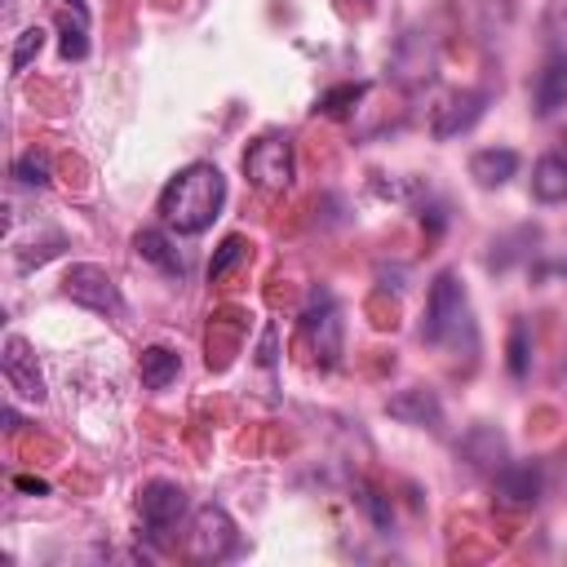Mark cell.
Returning <instances> with one entry per match:
<instances>
[{
  "instance_id": "obj_20",
  "label": "cell",
  "mask_w": 567,
  "mask_h": 567,
  "mask_svg": "<svg viewBox=\"0 0 567 567\" xmlns=\"http://www.w3.org/2000/svg\"><path fill=\"white\" fill-rule=\"evenodd\" d=\"M44 49V27H27L18 40H13V53H9V71H27V62H35V53Z\"/></svg>"
},
{
  "instance_id": "obj_19",
  "label": "cell",
  "mask_w": 567,
  "mask_h": 567,
  "mask_svg": "<svg viewBox=\"0 0 567 567\" xmlns=\"http://www.w3.org/2000/svg\"><path fill=\"white\" fill-rule=\"evenodd\" d=\"M13 177H18L22 186H35V190H40V186H49V177H53V173H49V155H44V151H35V146H31V151H22V155L13 159Z\"/></svg>"
},
{
  "instance_id": "obj_17",
  "label": "cell",
  "mask_w": 567,
  "mask_h": 567,
  "mask_svg": "<svg viewBox=\"0 0 567 567\" xmlns=\"http://www.w3.org/2000/svg\"><path fill=\"white\" fill-rule=\"evenodd\" d=\"M137 372H142V385L146 390H168L182 377V354L173 346H146L137 354Z\"/></svg>"
},
{
  "instance_id": "obj_5",
  "label": "cell",
  "mask_w": 567,
  "mask_h": 567,
  "mask_svg": "<svg viewBox=\"0 0 567 567\" xmlns=\"http://www.w3.org/2000/svg\"><path fill=\"white\" fill-rule=\"evenodd\" d=\"M186 518V487L173 478H151L137 492V523L146 532V540L164 545L173 536V527Z\"/></svg>"
},
{
  "instance_id": "obj_3",
  "label": "cell",
  "mask_w": 567,
  "mask_h": 567,
  "mask_svg": "<svg viewBox=\"0 0 567 567\" xmlns=\"http://www.w3.org/2000/svg\"><path fill=\"white\" fill-rule=\"evenodd\" d=\"M292 142L284 133H266L244 151V177L261 190V195H284L292 186Z\"/></svg>"
},
{
  "instance_id": "obj_11",
  "label": "cell",
  "mask_w": 567,
  "mask_h": 567,
  "mask_svg": "<svg viewBox=\"0 0 567 567\" xmlns=\"http://www.w3.org/2000/svg\"><path fill=\"white\" fill-rule=\"evenodd\" d=\"M0 368H4V381L9 390H18L22 399L40 403L44 399V381H40V368H35V354L22 337H9L4 341V354H0Z\"/></svg>"
},
{
  "instance_id": "obj_26",
  "label": "cell",
  "mask_w": 567,
  "mask_h": 567,
  "mask_svg": "<svg viewBox=\"0 0 567 567\" xmlns=\"http://www.w3.org/2000/svg\"><path fill=\"white\" fill-rule=\"evenodd\" d=\"M18 487H22V492H35V496H44V492H49L40 478H18Z\"/></svg>"
},
{
  "instance_id": "obj_15",
  "label": "cell",
  "mask_w": 567,
  "mask_h": 567,
  "mask_svg": "<svg viewBox=\"0 0 567 567\" xmlns=\"http://www.w3.org/2000/svg\"><path fill=\"white\" fill-rule=\"evenodd\" d=\"M461 456L483 470V474H496L505 465V434L496 425H474L465 439H461Z\"/></svg>"
},
{
  "instance_id": "obj_7",
  "label": "cell",
  "mask_w": 567,
  "mask_h": 567,
  "mask_svg": "<svg viewBox=\"0 0 567 567\" xmlns=\"http://www.w3.org/2000/svg\"><path fill=\"white\" fill-rule=\"evenodd\" d=\"M62 292H66L75 306L93 310V315H124V297H120L115 279H111L102 266H93V261L71 266V270L62 275Z\"/></svg>"
},
{
  "instance_id": "obj_2",
  "label": "cell",
  "mask_w": 567,
  "mask_h": 567,
  "mask_svg": "<svg viewBox=\"0 0 567 567\" xmlns=\"http://www.w3.org/2000/svg\"><path fill=\"white\" fill-rule=\"evenodd\" d=\"M461 337L474 346V319H470V292L456 270H439L425 297V319H421V341L461 350Z\"/></svg>"
},
{
  "instance_id": "obj_8",
  "label": "cell",
  "mask_w": 567,
  "mask_h": 567,
  "mask_svg": "<svg viewBox=\"0 0 567 567\" xmlns=\"http://www.w3.org/2000/svg\"><path fill=\"white\" fill-rule=\"evenodd\" d=\"M492 487L501 509H532L540 501V470L532 461H505L492 474Z\"/></svg>"
},
{
  "instance_id": "obj_12",
  "label": "cell",
  "mask_w": 567,
  "mask_h": 567,
  "mask_svg": "<svg viewBox=\"0 0 567 567\" xmlns=\"http://www.w3.org/2000/svg\"><path fill=\"white\" fill-rule=\"evenodd\" d=\"M558 106H567V53L549 58L540 71H536V84H532V111L545 120L554 115Z\"/></svg>"
},
{
  "instance_id": "obj_6",
  "label": "cell",
  "mask_w": 567,
  "mask_h": 567,
  "mask_svg": "<svg viewBox=\"0 0 567 567\" xmlns=\"http://www.w3.org/2000/svg\"><path fill=\"white\" fill-rule=\"evenodd\" d=\"M301 332L310 337L315 359L323 368L341 363V315H337V301H332L328 288H310V297L301 306Z\"/></svg>"
},
{
  "instance_id": "obj_23",
  "label": "cell",
  "mask_w": 567,
  "mask_h": 567,
  "mask_svg": "<svg viewBox=\"0 0 567 567\" xmlns=\"http://www.w3.org/2000/svg\"><path fill=\"white\" fill-rule=\"evenodd\" d=\"M244 248H248V244H244V235H226V239H221V248H217V257L208 261V279L217 284V279H221V275L244 257Z\"/></svg>"
},
{
  "instance_id": "obj_29",
  "label": "cell",
  "mask_w": 567,
  "mask_h": 567,
  "mask_svg": "<svg viewBox=\"0 0 567 567\" xmlns=\"http://www.w3.org/2000/svg\"><path fill=\"white\" fill-rule=\"evenodd\" d=\"M554 151H558V155H563V159H567V133H563V137H558V146H554Z\"/></svg>"
},
{
  "instance_id": "obj_1",
  "label": "cell",
  "mask_w": 567,
  "mask_h": 567,
  "mask_svg": "<svg viewBox=\"0 0 567 567\" xmlns=\"http://www.w3.org/2000/svg\"><path fill=\"white\" fill-rule=\"evenodd\" d=\"M226 204V177L217 164L199 159V164H186L177 177H168V186L159 190V221L164 230H177V235H199L217 221Z\"/></svg>"
},
{
  "instance_id": "obj_22",
  "label": "cell",
  "mask_w": 567,
  "mask_h": 567,
  "mask_svg": "<svg viewBox=\"0 0 567 567\" xmlns=\"http://www.w3.org/2000/svg\"><path fill=\"white\" fill-rule=\"evenodd\" d=\"M58 31H62V40H58L62 58H66V62H71V58L80 62V58L89 53V40H84V18H75V22H71V18H62V22H58Z\"/></svg>"
},
{
  "instance_id": "obj_18",
  "label": "cell",
  "mask_w": 567,
  "mask_h": 567,
  "mask_svg": "<svg viewBox=\"0 0 567 567\" xmlns=\"http://www.w3.org/2000/svg\"><path fill=\"white\" fill-rule=\"evenodd\" d=\"M505 368H509V377H514V381H523V377H527V368H532V337H527V323H523V319H514V328H509Z\"/></svg>"
},
{
  "instance_id": "obj_13",
  "label": "cell",
  "mask_w": 567,
  "mask_h": 567,
  "mask_svg": "<svg viewBox=\"0 0 567 567\" xmlns=\"http://www.w3.org/2000/svg\"><path fill=\"white\" fill-rule=\"evenodd\" d=\"M514 173H518V151H509V146H483L470 155V177L483 190H501Z\"/></svg>"
},
{
  "instance_id": "obj_28",
  "label": "cell",
  "mask_w": 567,
  "mask_h": 567,
  "mask_svg": "<svg viewBox=\"0 0 567 567\" xmlns=\"http://www.w3.org/2000/svg\"><path fill=\"white\" fill-rule=\"evenodd\" d=\"M66 4H71L75 18H89V4H84V0H66Z\"/></svg>"
},
{
  "instance_id": "obj_10",
  "label": "cell",
  "mask_w": 567,
  "mask_h": 567,
  "mask_svg": "<svg viewBox=\"0 0 567 567\" xmlns=\"http://www.w3.org/2000/svg\"><path fill=\"white\" fill-rule=\"evenodd\" d=\"M385 412L399 421V425H416V430H439L443 425V403L430 385H408L399 394L385 399Z\"/></svg>"
},
{
  "instance_id": "obj_14",
  "label": "cell",
  "mask_w": 567,
  "mask_h": 567,
  "mask_svg": "<svg viewBox=\"0 0 567 567\" xmlns=\"http://www.w3.org/2000/svg\"><path fill=\"white\" fill-rule=\"evenodd\" d=\"M133 248H137V257L151 261L159 275H173V279L186 275V261H182V252L173 248L168 230H159V226H142V230L133 235Z\"/></svg>"
},
{
  "instance_id": "obj_25",
  "label": "cell",
  "mask_w": 567,
  "mask_h": 567,
  "mask_svg": "<svg viewBox=\"0 0 567 567\" xmlns=\"http://www.w3.org/2000/svg\"><path fill=\"white\" fill-rule=\"evenodd\" d=\"M257 363H261V368H270V363H275V323H266V332H261V346H257Z\"/></svg>"
},
{
  "instance_id": "obj_9",
  "label": "cell",
  "mask_w": 567,
  "mask_h": 567,
  "mask_svg": "<svg viewBox=\"0 0 567 567\" xmlns=\"http://www.w3.org/2000/svg\"><path fill=\"white\" fill-rule=\"evenodd\" d=\"M487 97H492L487 89H465V93L447 97V102L439 106V115H434V137H439V142H452V137L470 133V128L483 120Z\"/></svg>"
},
{
  "instance_id": "obj_4",
  "label": "cell",
  "mask_w": 567,
  "mask_h": 567,
  "mask_svg": "<svg viewBox=\"0 0 567 567\" xmlns=\"http://www.w3.org/2000/svg\"><path fill=\"white\" fill-rule=\"evenodd\" d=\"M239 549V527L235 518L221 509V505H199L190 514V527H186V554L195 563H226L230 554Z\"/></svg>"
},
{
  "instance_id": "obj_24",
  "label": "cell",
  "mask_w": 567,
  "mask_h": 567,
  "mask_svg": "<svg viewBox=\"0 0 567 567\" xmlns=\"http://www.w3.org/2000/svg\"><path fill=\"white\" fill-rule=\"evenodd\" d=\"M359 505L368 509V518H372V527H377V532H390V496H381L377 487L359 483Z\"/></svg>"
},
{
  "instance_id": "obj_21",
  "label": "cell",
  "mask_w": 567,
  "mask_h": 567,
  "mask_svg": "<svg viewBox=\"0 0 567 567\" xmlns=\"http://www.w3.org/2000/svg\"><path fill=\"white\" fill-rule=\"evenodd\" d=\"M359 97H363V84H337V89L319 93L315 111H323V115H346V111H350Z\"/></svg>"
},
{
  "instance_id": "obj_27",
  "label": "cell",
  "mask_w": 567,
  "mask_h": 567,
  "mask_svg": "<svg viewBox=\"0 0 567 567\" xmlns=\"http://www.w3.org/2000/svg\"><path fill=\"white\" fill-rule=\"evenodd\" d=\"M18 425H22V421H18V412H13V408H4V430H18Z\"/></svg>"
},
{
  "instance_id": "obj_16",
  "label": "cell",
  "mask_w": 567,
  "mask_h": 567,
  "mask_svg": "<svg viewBox=\"0 0 567 567\" xmlns=\"http://www.w3.org/2000/svg\"><path fill=\"white\" fill-rule=\"evenodd\" d=\"M532 199L536 204H563L567 199V159L558 151H545L532 164Z\"/></svg>"
}]
</instances>
